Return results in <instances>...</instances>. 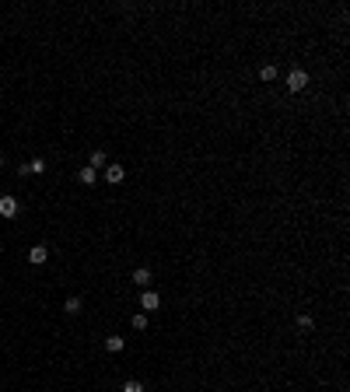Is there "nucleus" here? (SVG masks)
<instances>
[{"mask_svg":"<svg viewBox=\"0 0 350 392\" xmlns=\"http://www.w3.org/2000/svg\"><path fill=\"white\" fill-rule=\"evenodd\" d=\"M158 305H161V294L144 291V298H140V308H144V312H158Z\"/></svg>","mask_w":350,"mask_h":392,"instance_id":"7ed1b4c3","label":"nucleus"},{"mask_svg":"<svg viewBox=\"0 0 350 392\" xmlns=\"http://www.w3.org/2000/svg\"><path fill=\"white\" fill-rule=\"evenodd\" d=\"M312 326H315V319H312V315H298V329H305V333H308Z\"/></svg>","mask_w":350,"mask_h":392,"instance_id":"4468645a","label":"nucleus"},{"mask_svg":"<svg viewBox=\"0 0 350 392\" xmlns=\"http://www.w3.org/2000/svg\"><path fill=\"white\" fill-rule=\"evenodd\" d=\"M63 312H67V315H77V312H81V298H67Z\"/></svg>","mask_w":350,"mask_h":392,"instance_id":"9d476101","label":"nucleus"},{"mask_svg":"<svg viewBox=\"0 0 350 392\" xmlns=\"http://www.w3.org/2000/svg\"><path fill=\"white\" fill-rule=\"evenodd\" d=\"M102 165H105V151H91V168H102Z\"/></svg>","mask_w":350,"mask_h":392,"instance_id":"ddd939ff","label":"nucleus"},{"mask_svg":"<svg viewBox=\"0 0 350 392\" xmlns=\"http://www.w3.org/2000/svg\"><path fill=\"white\" fill-rule=\"evenodd\" d=\"M25 172H28V175H42V172H46V161H42V158H32V161L25 165Z\"/></svg>","mask_w":350,"mask_h":392,"instance_id":"6e6552de","label":"nucleus"},{"mask_svg":"<svg viewBox=\"0 0 350 392\" xmlns=\"http://www.w3.org/2000/svg\"><path fill=\"white\" fill-rule=\"evenodd\" d=\"M133 329H137V333H144V329H147V315H144V312L133 315Z\"/></svg>","mask_w":350,"mask_h":392,"instance_id":"9b49d317","label":"nucleus"},{"mask_svg":"<svg viewBox=\"0 0 350 392\" xmlns=\"http://www.w3.org/2000/svg\"><path fill=\"white\" fill-rule=\"evenodd\" d=\"M18 214V200L14 196H0V217H14Z\"/></svg>","mask_w":350,"mask_h":392,"instance_id":"20e7f679","label":"nucleus"},{"mask_svg":"<svg viewBox=\"0 0 350 392\" xmlns=\"http://www.w3.org/2000/svg\"><path fill=\"white\" fill-rule=\"evenodd\" d=\"M305 84H308V74H305L301 67H294L291 74H287V91L298 95V91H305Z\"/></svg>","mask_w":350,"mask_h":392,"instance_id":"f257e3e1","label":"nucleus"},{"mask_svg":"<svg viewBox=\"0 0 350 392\" xmlns=\"http://www.w3.org/2000/svg\"><path fill=\"white\" fill-rule=\"evenodd\" d=\"M81 182H84V186H95V179H98V172H95V168H91V165H88V168H81Z\"/></svg>","mask_w":350,"mask_h":392,"instance_id":"1a4fd4ad","label":"nucleus"},{"mask_svg":"<svg viewBox=\"0 0 350 392\" xmlns=\"http://www.w3.org/2000/svg\"><path fill=\"white\" fill-rule=\"evenodd\" d=\"M123 179H126V168H123V165H105V182L119 186Z\"/></svg>","mask_w":350,"mask_h":392,"instance_id":"f03ea898","label":"nucleus"},{"mask_svg":"<svg viewBox=\"0 0 350 392\" xmlns=\"http://www.w3.org/2000/svg\"><path fill=\"white\" fill-rule=\"evenodd\" d=\"M259 77H263V81H277V67H273V63H266V67L259 70Z\"/></svg>","mask_w":350,"mask_h":392,"instance_id":"f8f14e48","label":"nucleus"},{"mask_svg":"<svg viewBox=\"0 0 350 392\" xmlns=\"http://www.w3.org/2000/svg\"><path fill=\"white\" fill-rule=\"evenodd\" d=\"M28 259H32L35 266H42V263L49 259V249H46V245H32V249H28Z\"/></svg>","mask_w":350,"mask_h":392,"instance_id":"39448f33","label":"nucleus"},{"mask_svg":"<svg viewBox=\"0 0 350 392\" xmlns=\"http://www.w3.org/2000/svg\"><path fill=\"white\" fill-rule=\"evenodd\" d=\"M123 347H126V340H123V336H105V350H109V354H119Z\"/></svg>","mask_w":350,"mask_h":392,"instance_id":"0eeeda50","label":"nucleus"},{"mask_svg":"<svg viewBox=\"0 0 350 392\" xmlns=\"http://www.w3.org/2000/svg\"><path fill=\"white\" fill-rule=\"evenodd\" d=\"M123 392H144V382H137V378H130V382L123 385Z\"/></svg>","mask_w":350,"mask_h":392,"instance_id":"2eb2a0df","label":"nucleus"},{"mask_svg":"<svg viewBox=\"0 0 350 392\" xmlns=\"http://www.w3.org/2000/svg\"><path fill=\"white\" fill-rule=\"evenodd\" d=\"M133 284L137 287H147V284H151V270H147V266H137L133 270Z\"/></svg>","mask_w":350,"mask_h":392,"instance_id":"423d86ee","label":"nucleus"}]
</instances>
